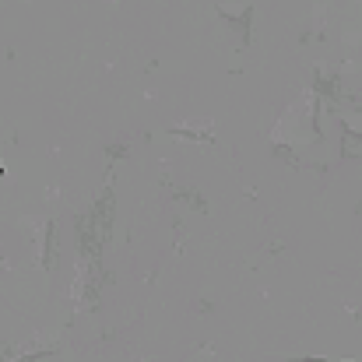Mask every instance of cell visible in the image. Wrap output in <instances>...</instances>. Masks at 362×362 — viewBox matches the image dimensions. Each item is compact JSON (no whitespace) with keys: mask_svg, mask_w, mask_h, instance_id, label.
Returning a JSON list of instances; mask_svg holds the SVG:
<instances>
[{"mask_svg":"<svg viewBox=\"0 0 362 362\" xmlns=\"http://www.w3.org/2000/svg\"><path fill=\"white\" fill-rule=\"evenodd\" d=\"M0 176H4V169H0Z\"/></svg>","mask_w":362,"mask_h":362,"instance_id":"cell-2","label":"cell"},{"mask_svg":"<svg viewBox=\"0 0 362 362\" xmlns=\"http://www.w3.org/2000/svg\"><path fill=\"white\" fill-rule=\"evenodd\" d=\"M303 362H327V359H303Z\"/></svg>","mask_w":362,"mask_h":362,"instance_id":"cell-1","label":"cell"}]
</instances>
